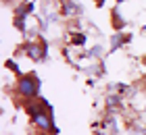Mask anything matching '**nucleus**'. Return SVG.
Segmentation results:
<instances>
[{"instance_id": "nucleus-4", "label": "nucleus", "mask_w": 146, "mask_h": 135, "mask_svg": "<svg viewBox=\"0 0 146 135\" xmlns=\"http://www.w3.org/2000/svg\"><path fill=\"white\" fill-rule=\"evenodd\" d=\"M63 15L65 17H71V15H75V13H79V6L73 2V0H67V2H63Z\"/></svg>"}, {"instance_id": "nucleus-10", "label": "nucleus", "mask_w": 146, "mask_h": 135, "mask_svg": "<svg viewBox=\"0 0 146 135\" xmlns=\"http://www.w3.org/2000/svg\"><path fill=\"white\" fill-rule=\"evenodd\" d=\"M104 4V0H98V6H102Z\"/></svg>"}, {"instance_id": "nucleus-11", "label": "nucleus", "mask_w": 146, "mask_h": 135, "mask_svg": "<svg viewBox=\"0 0 146 135\" xmlns=\"http://www.w3.org/2000/svg\"><path fill=\"white\" fill-rule=\"evenodd\" d=\"M117 2H125V0H117Z\"/></svg>"}, {"instance_id": "nucleus-3", "label": "nucleus", "mask_w": 146, "mask_h": 135, "mask_svg": "<svg viewBox=\"0 0 146 135\" xmlns=\"http://www.w3.org/2000/svg\"><path fill=\"white\" fill-rule=\"evenodd\" d=\"M31 121H34V125L40 127L42 131H52V129H54V125H52V119L48 117L46 108H44V110H40L38 114H34V117H31Z\"/></svg>"}, {"instance_id": "nucleus-5", "label": "nucleus", "mask_w": 146, "mask_h": 135, "mask_svg": "<svg viewBox=\"0 0 146 135\" xmlns=\"http://www.w3.org/2000/svg\"><path fill=\"white\" fill-rule=\"evenodd\" d=\"M125 42H127V38H125L123 33H115V36L111 38V48H113V50H119Z\"/></svg>"}, {"instance_id": "nucleus-6", "label": "nucleus", "mask_w": 146, "mask_h": 135, "mask_svg": "<svg viewBox=\"0 0 146 135\" xmlns=\"http://www.w3.org/2000/svg\"><path fill=\"white\" fill-rule=\"evenodd\" d=\"M113 25H115V27H117V29H121V27L125 25V21H123V19H121V15H119V13H117V11H113Z\"/></svg>"}, {"instance_id": "nucleus-1", "label": "nucleus", "mask_w": 146, "mask_h": 135, "mask_svg": "<svg viewBox=\"0 0 146 135\" xmlns=\"http://www.w3.org/2000/svg\"><path fill=\"white\" fill-rule=\"evenodd\" d=\"M40 92V81L34 75H23L17 81V94L25 100H34Z\"/></svg>"}, {"instance_id": "nucleus-12", "label": "nucleus", "mask_w": 146, "mask_h": 135, "mask_svg": "<svg viewBox=\"0 0 146 135\" xmlns=\"http://www.w3.org/2000/svg\"><path fill=\"white\" fill-rule=\"evenodd\" d=\"M144 83H146V77H144Z\"/></svg>"}, {"instance_id": "nucleus-9", "label": "nucleus", "mask_w": 146, "mask_h": 135, "mask_svg": "<svg viewBox=\"0 0 146 135\" xmlns=\"http://www.w3.org/2000/svg\"><path fill=\"white\" fill-rule=\"evenodd\" d=\"M113 106H119V96H109V108H113Z\"/></svg>"}, {"instance_id": "nucleus-7", "label": "nucleus", "mask_w": 146, "mask_h": 135, "mask_svg": "<svg viewBox=\"0 0 146 135\" xmlns=\"http://www.w3.org/2000/svg\"><path fill=\"white\" fill-rule=\"evenodd\" d=\"M71 42L75 44V46H84V44H86V36H84V33H73Z\"/></svg>"}, {"instance_id": "nucleus-2", "label": "nucleus", "mask_w": 146, "mask_h": 135, "mask_svg": "<svg viewBox=\"0 0 146 135\" xmlns=\"http://www.w3.org/2000/svg\"><path fill=\"white\" fill-rule=\"evenodd\" d=\"M25 54L31 58V60H36V63H40V60H44L46 58V44H27L25 46Z\"/></svg>"}, {"instance_id": "nucleus-8", "label": "nucleus", "mask_w": 146, "mask_h": 135, "mask_svg": "<svg viewBox=\"0 0 146 135\" xmlns=\"http://www.w3.org/2000/svg\"><path fill=\"white\" fill-rule=\"evenodd\" d=\"M90 56H92V58H100V56H102V48H100V46L92 48V50H90Z\"/></svg>"}]
</instances>
